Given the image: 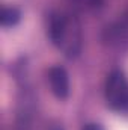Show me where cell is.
Here are the masks:
<instances>
[{"instance_id": "obj_1", "label": "cell", "mask_w": 128, "mask_h": 130, "mask_svg": "<svg viewBox=\"0 0 128 130\" xmlns=\"http://www.w3.org/2000/svg\"><path fill=\"white\" fill-rule=\"evenodd\" d=\"M48 36L51 39V42L66 52L68 56H72V55H77V48L72 45L74 42L80 45V41H75V39H71L72 38H80L78 32H77V27L72 24V20L65 15L62 12H54L50 15V23H48Z\"/></svg>"}, {"instance_id": "obj_2", "label": "cell", "mask_w": 128, "mask_h": 130, "mask_svg": "<svg viewBox=\"0 0 128 130\" xmlns=\"http://www.w3.org/2000/svg\"><path fill=\"white\" fill-rule=\"evenodd\" d=\"M105 100L118 110H128V83L121 71H112L105 82Z\"/></svg>"}, {"instance_id": "obj_3", "label": "cell", "mask_w": 128, "mask_h": 130, "mask_svg": "<svg viewBox=\"0 0 128 130\" xmlns=\"http://www.w3.org/2000/svg\"><path fill=\"white\" fill-rule=\"evenodd\" d=\"M48 82L51 92L59 98L65 100L69 94V77L62 67H51L48 70Z\"/></svg>"}, {"instance_id": "obj_4", "label": "cell", "mask_w": 128, "mask_h": 130, "mask_svg": "<svg viewBox=\"0 0 128 130\" xmlns=\"http://www.w3.org/2000/svg\"><path fill=\"white\" fill-rule=\"evenodd\" d=\"M21 18V12L17 8H5L0 15V23L3 27H12L15 26Z\"/></svg>"}, {"instance_id": "obj_5", "label": "cell", "mask_w": 128, "mask_h": 130, "mask_svg": "<svg viewBox=\"0 0 128 130\" xmlns=\"http://www.w3.org/2000/svg\"><path fill=\"white\" fill-rule=\"evenodd\" d=\"M81 130H104L99 124H96V123H88V124H84Z\"/></svg>"}, {"instance_id": "obj_6", "label": "cell", "mask_w": 128, "mask_h": 130, "mask_svg": "<svg viewBox=\"0 0 128 130\" xmlns=\"http://www.w3.org/2000/svg\"><path fill=\"white\" fill-rule=\"evenodd\" d=\"M51 130H62V129H51Z\"/></svg>"}]
</instances>
